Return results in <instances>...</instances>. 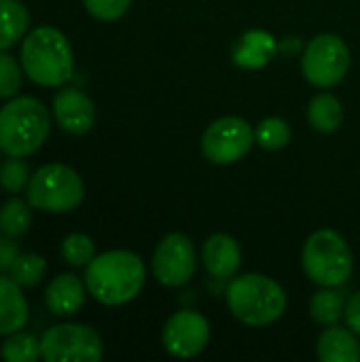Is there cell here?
Returning <instances> with one entry per match:
<instances>
[{
    "label": "cell",
    "mask_w": 360,
    "mask_h": 362,
    "mask_svg": "<svg viewBox=\"0 0 360 362\" xmlns=\"http://www.w3.org/2000/svg\"><path fill=\"white\" fill-rule=\"evenodd\" d=\"M144 263L129 250H110L93 257L85 269L89 295L104 305H123L132 301L144 284Z\"/></svg>",
    "instance_id": "obj_1"
},
{
    "label": "cell",
    "mask_w": 360,
    "mask_h": 362,
    "mask_svg": "<svg viewBox=\"0 0 360 362\" xmlns=\"http://www.w3.org/2000/svg\"><path fill=\"white\" fill-rule=\"evenodd\" d=\"M21 68L28 78L42 87H62L72 78L74 57L68 38L51 25L32 30L21 42Z\"/></svg>",
    "instance_id": "obj_2"
},
{
    "label": "cell",
    "mask_w": 360,
    "mask_h": 362,
    "mask_svg": "<svg viewBox=\"0 0 360 362\" xmlns=\"http://www.w3.org/2000/svg\"><path fill=\"white\" fill-rule=\"evenodd\" d=\"M51 129L45 104L32 95L13 98L0 108V151L11 157L36 153Z\"/></svg>",
    "instance_id": "obj_3"
},
{
    "label": "cell",
    "mask_w": 360,
    "mask_h": 362,
    "mask_svg": "<svg viewBox=\"0 0 360 362\" xmlns=\"http://www.w3.org/2000/svg\"><path fill=\"white\" fill-rule=\"evenodd\" d=\"M227 305L240 322L250 327H267L284 314L286 293L267 276L246 274L229 284Z\"/></svg>",
    "instance_id": "obj_4"
},
{
    "label": "cell",
    "mask_w": 360,
    "mask_h": 362,
    "mask_svg": "<svg viewBox=\"0 0 360 362\" xmlns=\"http://www.w3.org/2000/svg\"><path fill=\"white\" fill-rule=\"evenodd\" d=\"M303 272L320 286H342L352 276V252L333 229L312 233L303 246Z\"/></svg>",
    "instance_id": "obj_5"
},
{
    "label": "cell",
    "mask_w": 360,
    "mask_h": 362,
    "mask_svg": "<svg viewBox=\"0 0 360 362\" xmlns=\"http://www.w3.org/2000/svg\"><path fill=\"white\" fill-rule=\"evenodd\" d=\"M85 187L81 176L64 165L49 163L38 168L28 182V202L32 208L42 212H70L81 206Z\"/></svg>",
    "instance_id": "obj_6"
},
{
    "label": "cell",
    "mask_w": 360,
    "mask_h": 362,
    "mask_svg": "<svg viewBox=\"0 0 360 362\" xmlns=\"http://www.w3.org/2000/svg\"><path fill=\"white\" fill-rule=\"evenodd\" d=\"M40 350L49 362H98L104 354V344L95 329L68 322L45 331Z\"/></svg>",
    "instance_id": "obj_7"
},
{
    "label": "cell",
    "mask_w": 360,
    "mask_h": 362,
    "mask_svg": "<svg viewBox=\"0 0 360 362\" xmlns=\"http://www.w3.org/2000/svg\"><path fill=\"white\" fill-rule=\"evenodd\" d=\"M350 51L335 34H320L306 47L301 70L316 87H335L348 72Z\"/></svg>",
    "instance_id": "obj_8"
},
{
    "label": "cell",
    "mask_w": 360,
    "mask_h": 362,
    "mask_svg": "<svg viewBox=\"0 0 360 362\" xmlns=\"http://www.w3.org/2000/svg\"><path fill=\"white\" fill-rule=\"evenodd\" d=\"M255 138V129L244 119L223 117L206 129L202 138V153L212 163L227 165L242 159L252 148Z\"/></svg>",
    "instance_id": "obj_9"
},
{
    "label": "cell",
    "mask_w": 360,
    "mask_h": 362,
    "mask_svg": "<svg viewBox=\"0 0 360 362\" xmlns=\"http://www.w3.org/2000/svg\"><path fill=\"white\" fill-rule=\"evenodd\" d=\"M153 274L163 286H182L195 274V248L182 233L166 235L153 255Z\"/></svg>",
    "instance_id": "obj_10"
},
{
    "label": "cell",
    "mask_w": 360,
    "mask_h": 362,
    "mask_svg": "<svg viewBox=\"0 0 360 362\" xmlns=\"http://www.w3.org/2000/svg\"><path fill=\"white\" fill-rule=\"evenodd\" d=\"M210 339V325L197 312H176L163 327V346L176 358L197 356Z\"/></svg>",
    "instance_id": "obj_11"
},
{
    "label": "cell",
    "mask_w": 360,
    "mask_h": 362,
    "mask_svg": "<svg viewBox=\"0 0 360 362\" xmlns=\"http://www.w3.org/2000/svg\"><path fill=\"white\" fill-rule=\"evenodd\" d=\"M53 115L57 125L74 136L87 134L95 123L93 102L74 87H64L53 98Z\"/></svg>",
    "instance_id": "obj_12"
},
{
    "label": "cell",
    "mask_w": 360,
    "mask_h": 362,
    "mask_svg": "<svg viewBox=\"0 0 360 362\" xmlns=\"http://www.w3.org/2000/svg\"><path fill=\"white\" fill-rule=\"evenodd\" d=\"M85 303V286L72 274L53 278L45 288V305L53 316H72Z\"/></svg>",
    "instance_id": "obj_13"
},
{
    "label": "cell",
    "mask_w": 360,
    "mask_h": 362,
    "mask_svg": "<svg viewBox=\"0 0 360 362\" xmlns=\"http://www.w3.org/2000/svg\"><path fill=\"white\" fill-rule=\"evenodd\" d=\"M204 265L219 280L233 278L242 265V252L238 242L225 233L212 235L204 244Z\"/></svg>",
    "instance_id": "obj_14"
},
{
    "label": "cell",
    "mask_w": 360,
    "mask_h": 362,
    "mask_svg": "<svg viewBox=\"0 0 360 362\" xmlns=\"http://www.w3.org/2000/svg\"><path fill=\"white\" fill-rule=\"evenodd\" d=\"M28 322V301L21 286L0 274V335L17 333Z\"/></svg>",
    "instance_id": "obj_15"
},
{
    "label": "cell",
    "mask_w": 360,
    "mask_h": 362,
    "mask_svg": "<svg viewBox=\"0 0 360 362\" xmlns=\"http://www.w3.org/2000/svg\"><path fill=\"white\" fill-rule=\"evenodd\" d=\"M318 358L323 362H359L360 344L352 329L331 327L318 337Z\"/></svg>",
    "instance_id": "obj_16"
},
{
    "label": "cell",
    "mask_w": 360,
    "mask_h": 362,
    "mask_svg": "<svg viewBox=\"0 0 360 362\" xmlns=\"http://www.w3.org/2000/svg\"><path fill=\"white\" fill-rule=\"evenodd\" d=\"M274 53V38L263 30H250L242 36L233 51V62L244 68H261Z\"/></svg>",
    "instance_id": "obj_17"
},
{
    "label": "cell",
    "mask_w": 360,
    "mask_h": 362,
    "mask_svg": "<svg viewBox=\"0 0 360 362\" xmlns=\"http://www.w3.org/2000/svg\"><path fill=\"white\" fill-rule=\"evenodd\" d=\"M30 25V13L19 0H0V51L23 38Z\"/></svg>",
    "instance_id": "obj_18"
},
{
    "label": "cell",
    "mask_w": 360,
    "mask_h": 362,
    "mask_svg": "<svg viewBox=\"0 0 360 362\" xmlns=\"http://www.w3.org/2000/svg\"><path fill=\"white\" fill-rule=\"evenodd\" d=\"M342 119H344V108H342V102L331 95V93H318L310 106H308V121L314 129L323 132V134H329V132H335L339 125H342Z\"/></svg>",
    "instance_id": "obj_19"
},
{
    "label": "cell",
    "mask_w": 360,
    "mask_h": 362,
    "mask_svg": "<svg viewBox=\"0 0 360 362\" xmlns=\"http://www.w3.org/2000/svg\"><path fill=\"white\" fill-rule=\"evenodd\" d=\"M32 223L30 202H23L19 197H11L0 206V233L8 238H21Z\"/></svg>",
    "instance_id": "obj_20"
},
{
    "label": "cell",
    "mask_w": 360,
    "mask_h": 362,
    "mask_svg": "<svg viewBox=\"0 0 360 362\" xmlns=\"http://www.w3.org/2000/svg\"><path fill=\"white\" fill-rule=\"evenodd\" d=\"M310 314L318 325L333 327L346 314V303H344L342 293L333 291V286H325V291H320L312 297Z\"/></svg>",
    "instance_id": "obj_21"
},
{
    "label": "cell",
    "mask_w": 360,
    "mask_h": 362,
    "mask_svg": "<svg viewBox=\"0 0 360 362\" xmlns=\"http://www.w3.org/2000/svg\"><path fill=\"white\" fill-rule=\"evenodd\" d=\"M0 356L6 362H36L42 356L40 341L30 333H11L0 348Z\"/></svg>",
    "instance_id": "obj_22"
},
{
    "label": "cell",
    "mask_w": 360,
    "mask_h": 362,
    "mask_svg": "<svg viewBox=\"0 0 360 362\" xmlns=\"http://www.w3.org/2000/svg\"><path fill=\"white\" fill-rule=\"evenodd\" d=\"M45 272H47L45 259L36 252H28V255L17 257V261L11 267V278L21 288H32V286L40 284V280L45 278Z\"/></svg>",
    "instance_id": "obj_23"
},
{
    "label": "cell",
    "mask_w": 360,
    "mask_h": 362,
    "mask_svg": "<svg viewBox=\"0 0 360 362\" xmlns=\"http://www.w3.org/2000/svg\"><path fill=\"white\" fill-rule=\"evenodd\" d=\"M257 142L261 148L265 151H280L286 146V142L291 140V127L284 119L280 117H269L265 121H261V125L255 132Z\"/></svg>",
    "instance_id": "obj_24"
},
{
    "label": "cell",
    "mask_w": 360,
    "mask_h": 362,
    "mask_svg": "<svg viewBox=\"0 0 360 362\" xmlns=\"http://www.w3.org/2000/svg\"><path fill=\"white\" fill-rule=\"evenodd\" d=\"M62 257L66 259V263H70L72 267H83L89 265L91 259L95 257V244L89 235L85 233H70L64 242H62Z\"/></svg>",
    "instance_id": "obj_25"
},
{
    "label": "cell",
    "mask_w": 360,
    "mask_h": 362,
    "mask_svg": "<svg viewBox=\"0 0 360 362\" xmlns=\"http://www.w3.org/2000/svg\"><path fill=\"white\" fill-rule=\"evenodd\" d=\"M30 182V168L21 157H11L0 165V187L6 193H19Z\"/></svg>",
    "instance_id": "obj_26"
},
{
    "label": "cell",
    "mask_w": 360,
    "mask_h": 362,
    "mask_svg": "<svg viewBox=\"0 0 360 362\" xmlns=\"http://www.w3.org/2000/svg\"><path fill=\"white\" fill-rule=\"evenodd\" d=\"M23 68L8 53L0 51V98H13L23 83Z\"/></svg>",
    "instance_id": "obj_27"
},
{
    "label": "cell",
    "mask_w": 360,
    "mask_h": 362,
    "mask_svg": "<svg viewBox=\"0 0 360 362\" xmlns=\"http://www.w3.org/2000/svg\"><path fill=\"white\" fill-rule=\"evenodd\" d=\"M85 8L102 21H115L127 13L132 0H83Z\"/></svg>",
    "instance_id": "obj_28"
},
{
    "label": "cell",
    "mask_w": 360,
    "mask_h": 362,
    "mask_svg": "<svg viewBox=\"0 0 360 362\" xmlns=\"http://www.w3.org/2000/svg\"><path fill=\"white\" fill-rule=\"evenodd\" d=\"M17 257H19L17 244L13 242V238H8V235L2 233L0 235V274L11 272V267L17 261Z\"/></svg>",
    "instance_id": "obj_29"
},
{
    "label": "cell",
    "mask_w": 360,
    "mask_h": 362,
    "mask_svg": "<svg viewBox=\"0 0 360 362\" xmlns=\"http://www.w3.org/2000/svg\"><path fill=\"white\" fill-rule=\"evenodd\" d=\"M346 322H348V327L360 335V293L356 295H352L350 297V301L346 303Z\"/></svg>",
    "instance_id": "obj_30"
}]
</instances>
